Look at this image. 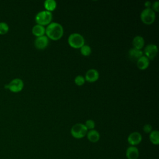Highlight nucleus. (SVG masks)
<instances>
[{"instance_id": "1", "label": "nucleus", "mask_w": 159, "mask_h": 159, "mask_svg": "<svg viewBox=\"0 0 159 159\" xmlns=\"http://www.w3.org/2000/svg\"><path fill=\"white\" fill-rule=\"evenodd\" d=\"M63 33L64 30L63 26L58 22H51L45 28L46 36L52 40L60 39Z\"/></svg>"}, {"instance_id": "2", "label": "nucleus", "mask_w": 159, "mask_h": 159, "mask_svg": "<svg viewBox=\"0 0 159 159\" xmlns=\"http://www.w3.org/2000/svg\"><path fill=\"white\" fill-rule=\"evenodd\" d=\"M52 20V14L51 12L47 11L46 10L39 12L35 17V20L37 24L41 25L45 27V25H48L51 23Z\"/></svg>"}, {"instance_id": "3", "label": "nucleus", "mask_w": 159, "mask_h": 159, "mask_svg": "<svg viewBox=\"0 0 159 159\" xmlns=\"http://www.w3.org/2000/svg\"><path fill=\"white\" fill-rule=\"evenodd\" d=\"M68 43L74 48H80L84 45L85 40L82 35L78 33H73L68 38Z\"/></svg>"}, {"instance_id": "4", "label": "nucleus", "mask_w": 159, "mask_h": 159, "mask_svg": "<svg viewBox=\"0 0 159 159\" xmlns=\"http://www.w3.org/2000/svg\"><path fill=\"white\" fill-rule=\"evenodd\" d=\"M88 129L84 124L81 123H77L73 125L71 129V134L75 139H82L87 134Z\"/></svg>"}, {"instance_id": "5", "label": "nucleus", "mask_w": 159, "mask_h": 159, "mask_svg": "<svg viewBox=\"0 0 159 159\" xmlns=\"http://www.w3.org/2000/svg\"><path fill=\"white\" fill-rule=\"evenodd\" d=\"M155 12L150 7L144 9L140 14V19L142 22L146 25L153 24L155 20Z\"/></svg>"}, {"instance_id": "6", "label": "nucleus", "mask_w": 159, "mask_h": 159, "mask_svg": "<svg viewBox=\"0 0 159 159\" xmlns=\"http://www.w3.org/2000/svg\"><path fill=\"white\" fill-rule=\"evenodd\" d=\"M4 88L8 89L12 93H19L24 88V82L20 78H14L8 84H5Z\"/></svg>"}, {"instance_id": "7", "label": "nucleus", "mask_w": 159, "mask_h": 159, "mask_svg": "<svg viewBox=\"0 0 159 159\" xmlns=\"http://www.w3.org/2000/svg\"><path fill=\"white\" fill-rule=\"evenodd\" d=\"M158 53V47L156 45L150 43L147 45L144 48L145 56L147 57L149 60H153Z\"/></svg>"}, {"instance_id": "8", "label": "nucleus", "mask_w": 159, "mask_h": 159, "mask_svg": "<svg viewBox=\"0 0 159 159\" xmlns=\"http://www.w3.org/2000/svg\"><path fill=\"white\" fill-rule=\"evenodd\" d=\"M48 38L46 35L37 37L34 41V46L38 50H43L48 46Z\"/></svg>"}, {"instance_id": "9", "label": "nucleus", "mask_w": 159, "mask_h": 159, "mask_svg": "<svg viewBox=\"0 0 159 159\" xmlns=\"http://www.w3.org/2000/svg\"><path fill=\"white\" fill-rule=\"evenodd\" d=\"M142 140V135L138 132H133L127 137V142L131 146H135L139 144Z\"/></svg>"}, {"instance_id": "10", "label": "nucleus", "mask_w": 159, "mask_h": 159, "mask_svg": "<svg viewBox=\"0 0 159 159\" xmlns=\"http://www.w3.org/2000/svg\"><path fill=\"white\" fill-rule=\"evenodd\" d=\"M99 77V73L98 71L96 69L91 68L88 70L85 75V81H87L88 82L93 83L96 81Z\"/></svg>"}, {"instance_id": "11", "label": "nucleus", "mask_w": 159, "mask_h": 159, "mask_svg": "<svg viewBox=\"0 0 159 159\" xmlns=\"http://www.w3.org/2000/svg\"><path fill=\"white\" fill-rule=\"evenodd\" d=\"M139 156L138 148L135 146H130L126 150V157L127 159H137Z\"/></svg>"}, {"instance_id": "12", "label": "nucleus", "mask_w": 159, "mask_h": 159, "mask_svg": "<svg viewBox=\"0 0 159 159\" xmlns=\"http://www.w3.org/2000/svg\"><path fill=\"white\" fill-rule=\"evenodd\" d=\"M128 55H129V58L131 60L137 61V60L139 58H140L143 55V51H142L141 50H138L135 48H132L129 50Z\"/></svg>"}, {"instance_id": "13", "label": "nucleus", "mask_w": 159, "mask_h": 159, "mask_svg": "<svg viewBox=\"0 0 159 159\" xmlns=\"http://www.w3.org/2000/svg\"><path fill=\"white\" fill-rule=\"evenodd\" d=\"M136 63H137V67L140 70H144L148 67L150 65V60L145 55H143L137 60Z\"/></svg>"}, {"instance_id": "14", "label": "nucleus", "mask_w": 159, "mask_h": 159, "mask_svg": "<svg viewBox=\"0 0 159 159\" xmlns=\"http://www.w3.org/2000/svg\"><path fill=\"white\" fill-rule=\"evenodd\" d=\"M145 45V40L143 37L140 35H136L132 40L133 48L138 50H141Z\"/></svg>"}, {"instance_id": "15", "label": "nucleus", "mask_w": 159, "mask_h": 159, "mask_svg": "<svg viewBox=\"0 0 159 159\" xmlns=\"http://www.w3.org/2000/svg\"><path fill=\"white\" fill-rule=\"evenodd\" d=\"M86 135H87V138H88V140L93 143H96V142H98L100 139L99 133L94 129L90 130L88 131Z\"/></svg>"}, {"instance_id": "16", "label": "nucleus", "mask_w": 159, "mask_h": 159, "mask_svg": "<svg viewBox=\"0 0 159 159\" xmlns=\"http://www.w3.org/2000/svg\"><path fill=\"white\" fill-rule=\"evenodd\" d=\"M32 32L33 35L37 37H39L45 35V27L43 25L36 24L32 29Z\"/></svg>"}, {"instance_id": "17", "label": "nucleus", "mask_w": 159, "mask_h": 159, "mask_svg": "<svg viewBox=\"0 0 159 159\" xmlns=\"http://www.w3.org/2000/svg\"><path fill=\"white\" fill-rule=\"evenodd\" d=\"M149 139L153 145L159 144V132L157 130H152L149 134Z\"/></svg>"}, {"instance_id": "18", "label": "nucleus", "mask_w": 159, "mask_h": 159, "mask_svg": "<svg viewBox=\"0 0 159 159\" xmlns=\"http://www.w3.org/2000/svg\"><path fill=\"white\" fill-rule=\"evenodd\" d=\"M44 7L46 11L52 12L57 7V2L55 0H46L44 2Z\"/></svg>"}, {"instance_id": "19", "label": "nucleus", "mask_w": 159, "mask_h": 159, "mask_svg": "<svg viewBox=\"0 0 159 159\" xmlns=\"http://www.w3.org/2000/svg\"><path fill=\"white\" fill-rule=\"evenodd\" d=\"M80 52L84 57L89 56L91 53V48L89 45L84 44L80 48Z\"/></svg>"}, {"instance_id": "20", "label": "nucleus", "mask_w": 159, "mask_h": 159, "mask_svg": "<svg viewBox=\"0 0 159 159\" xmlns=\"http://www.w3.org/2000/svg\"><path fill=\"white\" fill-rule=\"evenodd\" d=\"M9 27L8 24L4 22H0V35H4L7 33Z\"/></svg>"}, {"instance_id": "21", "label": "nucleus", "mask_w": 159, "mask_h": 159, "mask_svg": "<svg viewBox=\"0 0 159 159\" xmlns=\"http://www.w3.org/2000/svg\"><path fill=\"white\" fill-rule=\"evenodd\" d=\"M85 79L82 75H78L75 78V83L78 86H82L84 84Z\"/></svg>"}, {"instance_id": "22", "label": "nucleus", "mask_w": 159, "mask_h": 159, "mask_svg": "<svg viewBox=\"0 0 159 159\" xmlns=\"http://www.w3.org/2000/svg\"><path fill=\"white\" fill-rule=\"evenodd\" d=\"M84 125L88 130H93L95 127V122L92 119H88L86 121Z\"/></svg>"}, {"instance_id": "23", "label": "nucleus", "mask_w": 159, "mask_h": 159, "mask_svg": "<svg viewBox=\"0 0 159 159\" xmlns=\"http://www.w3.org/2000/svg\"><path fill=\"white\" fill-rule=\"evenodd\" d=\"M143 130L147 134H150L152 131V126L149 124H146L143 127Z\"/></svg>"}, {"instance_id": "24", "label": "nucleus", "mask_w": 159, "mask_h": 159, "mask_svg": "<svg viewBox=\"0 0 159 159\" xmlns=\"http://www.w3.org/2000/svg\"><path fill=\"white\" fill-rule=\"evenodd\" d=\"M152 7L151 8L155 12H158L159 11V2L158 1H155L152 4Z\"/></svg>"}, {"instance_id": "25", "label": "nucleus", "mask_w": 159, "mask_h": 159, "mask_svg": "<svg viewBox=\"0 0 159 159\" xmlns=\"http://www.w3.org/2000/svg\"><path fill=\"white\" fill-rule=\"evenodd\" d=\"M144 5H145V6L146 7V8H150V7L152 6V4H151V2H150V1H145V2Z\"/></svg>"}]
</instances>
